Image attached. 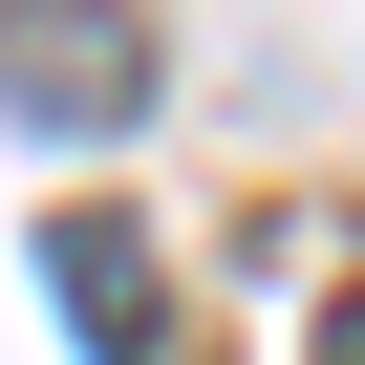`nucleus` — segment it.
<instances>
[{
    "label": "nucleus",
    "instance_id": "nucleus-2",
    "mask_svg": "<svg viewBox=\"0 0 365 365\" xmlns=\"http://www.w3.org/2000/svg\"><path fill=\"white\" fill-rule=\"evenodd\" d=\"M43 258H65V322H86V365H172V344H150V237H129V215H65Z\"/></svg>",
    "mask_w": 365,
    "mask_h": 365
},
{
    "label": "nucleus",
    "instance_id": "nucleus-1",
    "mask_svg": "<svg viewBox=\"0 0 365 365\" xmlns=\"http://www.w3.org/2000/svg\"><path fill=\"white\" fill-rule=\"evenodd\" d=\"M0 108L22 129H129L150 108V22L129 0H0Z\"/></svg>",
    "mask_w": 365,
    "mask_h": 365
},
{
    "label": "nucleus",
    "instance_id": "nucleus-3",
    "mask_svg": "<svg viewBox=\"0 0 365 365\" xmlns=\"http://www.w3.org/2000/svg\"><path fill=\"white\" fill-rule=\"evenodd\" d=\"M322 365H365V301H344V322H322Z\"/></svg>",
    "mask_w": 365,
    "mask_h": 365
}]
</instances>
